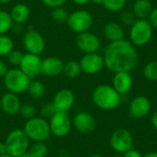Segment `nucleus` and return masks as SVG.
Listing matches in <instances>:
<instances>
[{
    "label": "nucleus",
    "mask_w": 157,
    "mask_h": 157,
    "mask_svg": "<svg viewBox=\"0 0 157 157\" xmlns=\"http://www.w3.org/2000/svg\"><path fill=\"white\" fill-rule=\"evenodd\" d=\"M105 66L113 73L131 72L138 63V53L134 45L126 40L110 42L103 55Z\"/></svg>",
    "instance_id": "f257e3e1"
},
{
    "label": "nucleus",
    "mask_w": 157,
    "mask_h": 157,
    "mask_svg": "<svg viewBox=\"0 0 157 157\" xmlns=\"http://www.w3.org/2000/svg\"><path fill=\"white\" fill-rule=\"evenodd\" d=\"M94 104L102 110H113L121 102V96L112 86L100 85L95 88L92 94Z\"/></svg>",
    "instance_id": "f03ea898"
},
{
    "label": "nucleus",
    "mask_w": 157,
    "mask_h": 157,
    "mask_svg": "<svg viewBox=\"0 0 157 157\" xmlns=\"http://www.w3.org/2000/svg\"><path fill=\"white\" fill-rule=\"evenodd\" d=\"M23 131L33 142H46L52 134L49 121L40 116L28 120L24 124Z\"/></svg>",
    "instance_id": "7ed1b4c3"
},
{
    "label": "nucleus",
    "mask_w": 157,
    "mask_h": 157,
    "mask_svg": "<svg viewBox=\"0 0 157 157\" xmlns=\"http://www.w3.org/2000/svg\"><path fill=\"white\" fill-rule=\"evenodd\" d=\"M31 79L26 75L19 68L8 69L3 77V83L6 90L10 93L19 95L28 91Z\"/></svg>",
    "instance_id": "20e7f679"
},
{
    "label": "nucleus",
    "mask_w": 157,
    "mask_h": 157,
    "mask_svg": "<svg viewBox=\"0 0 157 157\" xmlns=\"http://www.w3.org/2000/svg\"><path fill=\"white\" fill-rule=\"evenodd\" d=\"M29 141L30 140L28 138L23 129H15L11 131L5 140L7 154L13 157H18L28 153L29 149Z\"/></svg>",
    "instance_id": "39448f33"
},
{
    "label": "nucleus",
    "mask_w": 157,
    "mask_h": 157,
    "mask_svg": "<svg viewBox=\"0 0 157 157\" xmlns=\"http://www.w3.org/2000/svg\"><path fill=\"white\" fill-rule=\"evenodd\" d=\"M154 28L149 20L136 19L132 25L130 37L132 43L135 46L146 45L152 39Z\"/></svg>",
    "instance_id": "423d86ee"
},
{
    "label": "nucleus",
    "mask_w": 157,
    "mask_h": 157,
    "mask_svg": "<svg viewBox=\"0 0 157 157\" xmlns=\"http://www.w3.org/2000/svg\"><path fill=\"white\" fill-rule=\"evenodd\" d=\"M66 24L73 32L79 34L90 29L93 25V17L88 11L79 9L69 14Z\"/></svg>",
    "instance_id": "0eeeda50"
},
{
    "label": "nucleus",
    "mask_w": 157,
    "mask_h": 157,
    "mask_svg": "<svg viewBox=\"0 0 157 157\" xmlns=\"http://www.w3.org/2000/svg\"><path fill=\"white\" fill-rule=\"evenodd\" d=\"M49 125L52 134L63 138L66 136L72 129V120L67 112L56 111L49 119Z\"/></svg>",
    "instance_id": "6e6552de"
},
{
    "label": "nucleus",
    "mask_w": 157,
    "mask_h": 157,
    "mask_svg": "<svg viewBox=\"0 0 157 157\" xmlns=\"http://www.w3.org/2000/svg\"><path fill=\"white\" fill-rule=\"evenodd\" d=\"M109 144L117 154L123 155L133 148V137L127 129H118L111 134Z\"/></svg>",
    "instance_id": "1a4fd4ad"
},
{
    "label": "nucleus",
    "mask_w": 157,
    "mask_h": 157,
    "mask_svg": "<svg viewBox=\"0 0 157 157\" xmlns=\"http://www.w3.org/2000/svg\"><path fill=\"white\" fill-rule=\"evenodd\" d=\"M41 61L40 55L27 52L26 54H23L18 67L26 75L33 80L41 75Z\"/></svg>",
    "instance_id": "9d476101"
},
{
    "label": "nucleus",
    "mask_w": 157,
    "mask_h": 157,
    "mask_svg": "<svg viewBox=\"0 0 157 157\" xmlns=\"http://www.w3.org/2000/svg\"><path fill=\"white\" fill-rule=\"evenodd\" d=\"M22 41L25 50L29 53L40 55L45 50L44 38L35 29H29L24 34Z\"/></svg>",
    "instance_id": "9b49d317"
},
{
    "label": "nucleus",
    "mask_w": 157,
    "mask_h": 157,
    "mask_svg": "<svg viewBox=\"0 0 157 157\" xmlns=\"http://www.w3.org/2000/svg\"><path fill=\"white\" fill-rule=\"evenodd\" d=\"M79 63L82 72L86 75L98 74L105 66L103 56L99 55L97 52L85 53V55L81 58Z\"/></svg>",
    "instance_id": "f8f14e48"
},
{
    "label": "nucleus",
    "mask_w": 157,
    "mask_h": 157,
    "mask_svg": "<svg viewBox=\"0 0 157 157\" xmlns=\"http://www.w3.org/2000/svg\"><path fill=\"white\" fill-rule=\"evenodd\" d=\"M75 42L77 48L84 53L97 52L100 48L99 38L89 30L77 34Z\"/></svg>",
    "instance_id": "ddd939ff"
},
{
    "label": "nucleus",
    "mask_w": 157,
    "mask_h": 157,
    "mask_svg": "<svg viewBox=\"0 0 157 157\" xmlns=\"http://www.w3.org/2000/svg\"><path fill=\"white\" fill-rule=\"evenodd\" d=\"M72 124L77 132L84 134H89L93 132L97 127L95 118L86 111L77 112L72 120Z\"/></svg>",
    "instance_id": "4468645a"
},
{
    "label": "nucleus",
    "mask_w": 157,
    "mask_h": 157,
    "mask_svg": "<svg viewBox=\"0 0 157 157\" xmlns=\"http://www.w3.org/2000/svg\"><path fill=\"white\" fill-rule=\"evenodd\" d=\"M151 109V101L146 97L137 96L129 105V113L134 119H143L149 115Z\"/></svg>",
    "instance_id": "2eb2a0df"
},
{
    "label": "nucleus",
    "mask_w": 157,
    "mask_h": 157,
    "mask_svg": "<svg viewBox=\"0 0 157 157\" xmlns=\"http://www.w3.org/2000/svg\"><path fill=\"white\" fill-rule=\"evenodd\" d=\"M75 95L74 93L67 88L59 90L53 97L52 104L57 111L68 112L75 104Z\"/></svg>",
    "instance_id": "dca6fc26"
},
{
    "label": "nucleus",
    "mask_w": 157,
    "mask_h": 157,
    "mask_svg": "<svg viewBox=\"0 0 157 157\" xmlns=\"http://www.w3.org/2000/svg\"><path fill=\"white\" fill-rule=\"evenodd\" d=\"M63 63L55 56L46 57L41 61V75L48 77H54L63 73Z\"/></svg>",
    "instance_id": "f3484780"
},
{
    "label": "nucleus",
    "mask_w": 157,
    "mask_h": 157,
    "mask_svg": "<svg viewBox=\"0 0 157 157\" xmlns=\"http://www.w3.org/2000/svg\"><path fill=\"white\" fill-rule=\"evenodd\" d=\"M1 109L8 116H14L18 114L21 102L17 95L7 92L0 98Z\"/></svg>",
    "instance_id": "a211bd4d"
},
{
    "label": "nucleus",
    "mask_w": 157,
    "mask_h": 157,
    "mask_svg": "<svg viewBox=\"0 0 157 157\" xmlns=\"http://www.w3.org/2000/svg\"><path fill=\"white\" fill-rule=\"evenodd\" d=\"M112 86L121 96L128 94L132 87V77L131 74L129 72L115 73Z\"/></svg>",
    "instance_id": "6ab92c4d"
},
{
    "label": "nucleus",
    "mask_w": 157,
    "mask_h": 157,
    "mask_svg": "<svg viewBox=\"0 0 157 157\" xmlns=\"http://www.w3.org/2000/svg\"><path fill=\"white\" fill-rule=\"evenodd\" d=\"M104 36L110 42L119 41L124 39V30L122 27L116 22H109L103 29Z\"/></svg>",
    "instance_id": "aec40b11"
},
{
    "label": "nucleus",
    "mask_w": 157,
    "mask_h": 157,
    "mask_svg": "<svg viewBox=\"0 0 157 157\" xmlns=\"http://www.w3.org/2000/svg\"><path fill=\"white\" fill-rule=\"evenodd\" d=\"M9 13H10L13 22L17 23V24L25 23L30 16L29 7L26 4H23V3L15 5Z\"/></svg>",
    "instance_id": "412c9836"
},
{
    "label": "nucleus",
    "mask_w": 157,
    "mask_h": 157,
    "mask_svg": "<svg viewBox=\"0 0 157 157\" xmlns=\"http://www.w3.org/2000/svg\"><path fill=\"white\" fill-rule=\"evenodd\" d=\"M153 9V5L149 0H136L132 6V12L138 19L149 17Z\"/></svg>",
    "instance_id": "4be33fe9"
},
{
    "label": "nucleus",
    "mask_w": 157,
    "mask_h": 157,
    "mask_svg": "<svg viewBox=\"0 0 157 157\" xmlns=\"http://www.w3.org/2000/svg\"><path fill=\"white\" fill-rule=\"evenodd\" d=\"M81 66L80 63L76 61H69L65 63H63V75L70 78V79H75L78 77L81 74Z\"/></svg>",
    "instance_id": "5701e85b"
},
{
    "label": "nucleus",
    "mask_w": 157,
    "mask_h": 157,
    "mask_svg": "<svg viewBox=\"0 0 157 157\" xmlns=\"http://www.w3.org/2000/svg\"><path fill=\"white\" fill-rule=\"evenodd\" d=\"M28 92L33 98L39 99L44 96L46 92V86L41 81L33 79L30 81V84L28 88Z\"/></svg>",
    "instance_id": "b1692460"
},
{
    "label": "nucleus",
    "mask_w": 157,
    "mask_h": 157,
    "mask_svg": "<svg viewBox=\"0 0 157 157\" xmlns=\"http://www.w3.org/2000/svg\"><path fill=\"white\" fill-rule=\"evenodd\" d=\"M28 153L32 157H46L48 155V146L45 142H34L29 145Z\"/></svg>",
    "instance_id": "393cba45"
},
{
    "label": "nucleus",
    "mask_w": 157,
    "mask_h": 157,
    "mask_svg": "<svg viewBox=\"0 0 157 157\" xmlns=\"http://www.w3.org/2000/svg\"><path fill=\"white\" fill-rule=\"evenodd\" d=\"M14 22L11 18L10 13L5 10H0V35L6 34L11 30Z\"/></svg>",
    "instance_id": "a878e982"
},
{
    "label": "nucleus",
    "mask_w": 157,
    "mask_h": 157,
    "mask_svg": "<svg viewBox=\"0 0 157 157\" xmlns=\"http://www.w3.org/2000/svg\"><path fill=\"white\" fill-rule=\"evenodd\" d=\"M14 49V41L7 35H0V57L7 56Z\"/></svg>",
    "instance_id": "bb28decb"
},
{
    "label": "nucleus",
    "mask_w": 157,
    "mask_h": 157,
    "mask_svg": "<svg viewBox=\"0 0 157 157\" xmlns=\"http://www.w3.org/2000/svg\"><path fill=\"white\" fill-rule=\"evenodd\" d=\"M51 16H52V18L55 22L60 23V24H63V23H66V21L68 19L69 13L63 6H59V7L52 8Z\"/></svg>",
    "instance_id": "cd10ccee"
},
{
    "label": "nucleus",
    "mask_w": 157,
    "mask_h": 157,
    "mask_svg": "<svg viewBox=\"0 0 157 157\" xmlns=\"http://www.w3.org/2000/svg\"><path fill=\"white\" fill-rule=\"evenodd\" d=\"M144 77L152 82L157 81V62L153 61L148 63L144 68Z\"/></svg>",
    "instance_id": "c85d7f7f"
},
{
    "label": "nucleus",
    "mask_w": 157,
    "mask_h": 157,
    "mask_svg": "<svg viewBox=\"0 0 157 157\" xmlns=\"http://www.w3.org/2000/svg\"><path fill=\"white\" fill-rule=\"evenodd\" d=\"M103 6L111 12H118L123 9L126 5V0H103Z\"/></svg>",
    "instance_id": "c756f323"
},
{
    "label": "nucleus",
    "mask_w": 157,
    "mask_h": 157,
    "mask_svg": "<svg viewBox=\"0 0 157 157\" xmlns=\"http://www.w3.org/2000/svg\"><path fill=\"white\" fill-rule=\"evenodd\" d=\"M18 114H19L23 119H25V120L28 121V120H30V119L36 117L37 109H36V108H35L32 104L26 103V104L21 105Z\"/></svg>",
    "instance_id": "7c9ffc66"
},
{
    "label": "nucleus",
    "mask_w": 157,
    "mask_h": 157,
    "mask_svg": "<svg viewBox=\"0 0 157 157\" xmlns=\"http://www.w3.org/2000/svg\"><path fill=\"white\" fill-rule=\"evenodd\" d=\"M7 61L8 63L13 65V66H19L22 57H23V53L18 51V50H15L13 49L8 54H7Z\"/></svg>",
    "instance_id": "2f4dec72"
},
{
    "label": "nucleus",
    "mask_w": 157,
    "mask_h": 157,
    "mask_svg": "<svg viewBox=\"0 0 157 157\" xmlns=\"http://www.w3.org/2000/svg\"><path fill=\"white\" fill-rule=\"evenodd\" d=\"M57 110L55 109L54 106L52 103H46L44 104L40 109V117L44 118V119H50L52 118V116L56 112Z\"/></svg>",
    "instance_id": "473e14b6"
},
{
    "label": "nucleus",
    "mask_w": 157,
    "mask_h": 157,
    "mask_svg": "<svg viewBox=\"0 0 157 157\" xmlns=\"http://www.w3.org/2000/svg\"><path fill=\"white\" fill-rule=\"evenodd\" d=\"M120 19L123 24L132 26L135 22L136 17L134 16L132 11H123L120 15Z\"/></svg>",
    "instance_id": "72a5a7b5"
},
{
    "label": "nucleus",
    "mask_w": 157,
    "mask_h": 157,
    "mask_svg": "<svg viewBox=\"0 0 157 157\" xmlns=\"http://www.w3.org/2000/svg\"><path fill=\"white\" fill-rule=\"evenodd\" d=\"M41 2L50 8H55L59 6H63L66 0H41Z\"/></svg>",
    "instance_id": "f704fd0d"
},
{
    "label": "nucleus",
    "mask_w": 157,
    "mask_h": 157,
    "mask_svg": "<svg viewBox=\"0 0 157 157\" xmlns=\"http://www.w3.org/2000/svg\"><path fill=\"white\" fill-rule=\"evenodd\" d=\"M149 22L151 23V25L154 29H157V8L153 9V11L151 12V14L149 16Z\"/></svg>",
    "instance_id": "c9c22d12"
},
{
    "label": "nucleus",
    "mask_w": 157,
    "mask_h": 157,
    "mask_svg": "<svg viewBox=\"0 0 157 157\" xmlns=\"http://www.w3.org/2000/svg\"><path fill=\"white\" fill-rule=\"evenodd\" d=\"M123 157H144V155L139 151L132 148V149L127 151L125 154H123Z\"/></svg>",
    "instance_id": "e433bc0d"
},
{
    "label": "nucleus",
    "mask_w": 157,
    "mask_h": 157,
    "mask_svg": "<svg viewBox=\"0 0 157 157\" xmlns=\"http://www.w3.org/2000/svg\"><path fill=\"white\" fill-rule=\"evenodd\" d=\"M7 71H8L7 64L2 59H0V78H3Z\"/></svg>",
    "instance_id": "4c0bfd02"
},
{
    "label": "nucleus",
    "mask_w": 157,
    "mask_h": 157,
    "mask_svg": "<svg viewBox=\"0 0 157 157\" xmlns=\"http://www.w3.org/2000/svg\"><path fill=\"white\" fill-rule=\"evenodd\" d=\"M151 123L154 127V129L157 132V110L153 114L152 119H151Z\"/></svg>",
    "instance_id": "58836bf2"
},
{
    "label": "nucleus",
    "mask_w": 157,
    "mask_h": 157,
    "mask_svg": "<svg viewBox=\"0 0 157 157\" xmlns=\"http://www.w3.org/2000/svg\"><path fill=\"white\" fill-rule=\"evenodd\" d=\"M6 153H7V151H6V146L5 142L4 143L0 142V155H4V154H6Z\"/></svg>",
    "instance_id": "ea45409f"
},
{
    "label": "nucleus",
    "mask_w": 157,
    "mask_h": 157,
    "mask_svg": "<svg viewBox=\"0 0 157 157\" xmlns=\"http://www.w3.org/2000/svg\"><path fill=\"white\" fill-rule=\"evenodd\" d=\"M58 157H70V155L66 150H60L58 152Z\"/></svg>",
    "instance_id": "a19ab883"
},
{
    "label": "nucleus",
    "mask_w": 157,
    "mask_h": 157,
    "mask_svg": "<svg viewBox=\"0 0 157 157\" xmlns=\"http://www.w3.org/2000/svg\"><path fill=\"white\" fill-rule=\"evenodd\" d=\"M72 1L77 5H86V4L91 2V0H72Z\"/></svg>",
    "instance_id": "79ce46f5"
},
{
    "label": "nucleus",
    "mask_w": 157,
    "mask_h": 157,
    "mask_svg": "<svg viewBox=\"0 0 157 157\" xmlns=\"http://www.w3.org/2000/svg\"><path fill=\"white\" fill-rule=\"evenodd\" d=\"M144 157H157V152H149L145 154Z\"/></svg>",
    "instance_id": "37998d69"
},
{
    "label": "nucleus",
    "mask_w": 157,
    "mask_h": 157,
    "mask_svg": "<svg viewBox=\"0 0 157 157\" xmlns=\"http://www.w3.org/2000/svg\"><path fill=\"white\" fill-rule=\"evenodd\" d=\"M91 2H93L94 4H102L103 0H91Z\"/></svg>",
    "instance_id": "c03bdc74"
},
{
    "label": "nucleus",
    "mask_w": 157,
    "mask_h": 157,
    "mask_svg": "<svg viewBox=\"0 0 157 157\" xmlns=\"http://www.w3.org/2000/svg\"><path fill=\"white\" fill-rule=\"evenodd\" d=\"M12 0H0V3L1 4H8V3H10Z\"/></svg>",
    "instance_id": "a18cd8bd"
},
{
    "label": "nucleus",
    "mask_w": 157,
    "mask_h": 157,
    "mask_svg": "<svg viewBox=\"0 0 157 157\" xmlns=\"http://www.w3.org/2000/svg\"><path fill=\"white\" fill-rule=\"evenodd\" d=\"M88 157H104L103 155H98V154H95V155H89Z\"/></svg>",
    "instance_id": "49530a36"
},
{
    "label": "nucleus",
    "mask_w": 157,
    "mask_h": 157,
    "mask_svg": "<svg viewBox=\"0 0 157 157\" xmlns=\"http://www.w3.org/2000/svg\"><path fill=\"white\" fill-rule=\"evenodd\" d=\"M18 157H32L29 153H26V154H24V155H20V156Z\"/></svg>",
    "instance_id": "de8ad7c7"
},
{
    "label": "nucleus",
    "mask_w": 157,
    "mask_h": 157,
    "mask_svg": "<svg viewBox=\"0 0 157 157\" xmlns=\"http://www.w3.org/2000/svg\"><path fill=\"white\" fill-rule=\"evenodd\" d=\"M0 157H13V156H12V155H10L9 154H7V153H6V154H4V155H0Z\"/></svg>",
    "instance_id": "09e8293b"
},
{
    "label": "nucleus",
    "mask_w": 157,
    "mask_h": 157,
    "mask_svg": "<svg viewBox=\"0 0 157 157\" xmlns=\"http://www.w3.org/2000/svg\"><path fill=\"white\" fill-rule=\"evenodd\" d=\"M112 157H123V155H121V154H117V155H113Z\"/></svg>",
    "instance_id": "8fccbe9b"
},
{
    "label": "nucleus",
    "mask_w": 157,
    "mask_h": 157,
    "mask_svg": "<svg viewBox=\"0 0 157 157\" xmlns=\"http://www.w3.org/2000/svg\"><path fill=\"white\" fill-rule=\"evenodd\" d=\"M0 109H1V104H0Z\"/></svg>",
    "instance_id": "3c124183"
},
{
    "label": "nucleus",
    "mask_w": 157,
    "mask_h": 157,
    "mask_svg": "<svg viewBox=\"0 0 157 157\" xmlns=\"http://www.w3.org/2000/svg\"><path fill=\"white\" fill-rule=\"evenodd\" d=\"M0 88H1V83H0Z\"/></svg>",
    "instance_id": "603ef678"
}]
</instances>
